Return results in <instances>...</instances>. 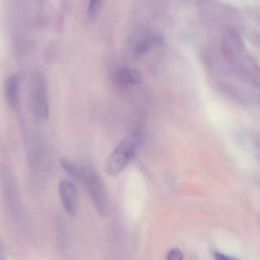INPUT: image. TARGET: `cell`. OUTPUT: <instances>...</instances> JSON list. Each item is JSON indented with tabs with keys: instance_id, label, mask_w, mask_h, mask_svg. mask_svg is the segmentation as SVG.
Returning a JSON list of instances; mask_svg holds the SVG:
<instances>
[{
	"instance_id": "1",
	"label": "cell",
	"mask_w": 260,
	"mask_h": 260,
	"mask_svg": "<svg viewBox=\"0 0 260 260\" xmlns=\"http://www.w3.org/2000/svg\"><path fill=\"white\" fill-rule=\"evenodd\" d=\"M79 183L87 190L91 202L101 216H107L110 212V202L104 181L99 173L90 165L85 166Z\"/></svg>"
},
{
	"instance_id": "2",
	"label": "cell",
	"mask_w": 260,
	"mask_h": 260,
	"mask_svg": "<svg viewBox=\"0 0 260 260\" xmlns=\"http://www.w3.org/2000/svg\"><path fill=\"white\" fill-rule=\"evenodd\" d=\"M137 148L138 138L136 135L129 134L123 137L107 159L106 169L108 174L114 177L120 175L134 158Z\"/></svg>"
},
{
	"instance_id": "3",
	"label": "cell",
	"mask_w": 260,
	"mask_h": 260,
	"mask_svg": "<svg viewBox=\"0 0 260 260\" xmlns=\"http://www.w3.org/2000/svg\"><path fill=\"white\" fill-rule=\"evenodd\" d=\"M34 109L36 116L40 120H47L49 116V100L46 82L42 76H38L34 84Z\"/></svg>"
},
{
	"instance_id": "4",
	"label": "cell",
	"mask_w": 260,
	"mask_h": 260,
	"mask_svg": "<svg viewBox=\"0 0 260 260\" xmlns=\"http://www.w3.org/2000/svg\"><path fill=\"white\" fill-rule=\"evenodd\" d=\"M58 190L65 211L68 214L73 215L76 212L78 201L75 185L69 180H61L58 185Z\"/></svg>"
},
{
	"instance_id": "5",
	"label": "cell",
	"mask_w": 260,
	"mask_h": 260,
	"mask_svg": "<svg viewBox=\"0 0 260 260\" xmlns=\"http://www.w3.org/2000/svg\"><path fill=\"white\" fill-rule=\"evenodd\" d=\"M3 89L8 105L12 108L16 107L19 100V77L16 73L6 78Z\"/></svg>"
},
{
	"instance_id": "6",
	"label": "cell",
	"mask_w": 260,
	"mask_h": 260,
	"mask_svg": "<svg viewBox=\"0 0 260 260\" xmlns=\"http://www.w3.org/2000/svg\"><path fill=\"white\" fill-rule=\"evenodd\" d=\"M141 73L132 68H123L116 74V82L123 87H130L141 82Z\"/></svg>"
},
{
	"instance_id": "7",
	"label": "cell",
	"mask_w": 260,
	"mask_h": 260,
	"mask_svg": "<svg viewBox=\"0 0 260 260\" xmlns=\"http://www.w3.org/2000/svg\"><path fill=\"white\" fill-rule=\"evenodd\" d=\"M161 43V37L155 34H149L141 38L134 47L136 55H144Z\"/></svg>"
},
{
	"instance_id": "8",
	"label": "cell",
	"mask_w": 260,
	"mask_h": 260,
	"mask_svg": "<svg viewBox=\"0 0 260 260\" xmlns=\"http://www.w3.org/2000/svg\"><path fill=\"white\" fill-rule=\"evenodd\" d=\"M165 260H184V255L179 248H173L168 252Z\"/></svg>"
},
{
	"instance_id": "9",
	"label": "cell",
	"mask_w": 260,
	"mask_h": 260,
	"mask_svg": "<svg viewBox=\"0 0 260 260\" xmlns=\"http://www.w3.org/2000/svg\"><path fill=\"white\" fill-rule=\"evenodd\" d=\"M101 1L102 0H89V3H88V14L91 16V17H94L99 10H100V7H101Z\"/></svg>"
},
{
	"instance_id": "10",
	"label": "cell",
	"mask_w": 260,
	"mask_h": 260,
	"mask_svg": "<svg viewBox=\"0 0 260 260\" xmlns=\"http://www.w3.org/2000/svg\"><path fill=\"white\" fill-rule=\"evenodd\" d=\"M214 259L215 260H233L232 257H229V256H226V255H224L222 253H219V252L214 254Z\"/></svg>"
},
{
	"instance_id": "11",
	"label": "cell",
	"mask_w": 260,
	"mask_h": 260,
	"mask_svg": "<svg viewBox=\"0 0 260 260\" xmlns=\"http://www.w3.org/2000/svg\"><path fill=\"white\" fill-rule=\"evenodd\" d=\"M0 260H6L5 258V254H4V250L1 246V243H0Z\"/></svg>"
},
{
	"instance_id": "12",
	"label": "cell",
	"mask_w": 260,
	"mask_h": 260,
	"mask_svg": "<svg viewBox=\"0 0 260 260\" xmlns=\"http://www.w3.org/2000/svg\"><path fill=\"white\" fill-rule=\"evenodd\" d=\"M256 157H257V159L260 161V145L257 147V150H256Z\"/></svg>"
},
{
	"instance_id": "13",
	"label": "cell",
	"mask_w": 260,
	"mask_h": 260,
	"mask_svg": "<svg viewBox=\"0 0 260 260\" xmlns=\"http://www.w3.org/2000/svg\"><path fill=\"white\" fill-rule=\"evenodd\" d=\"M233 260H239V259H237V258H233Z\"/></svg>"
}]
</instances>
